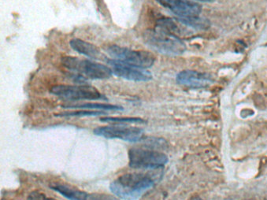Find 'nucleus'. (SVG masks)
Instances as JSON below:
<instances>
[{"label":"nucleus","instance_id":"4be33fe9","mask_svg":"<svg viewBox=\"0 0 267 200\" xmlns=\"http://www.w3.org/2000/svg\"></svg>","mask_w":267,"mask_h":200},{"label":"nucleus","instance_id":"6ab92c4d","mask_svg":"<svg viewBox=\"0 0 267 200\" xmlns=\"http://www.w3.org/2000/svg\"><path fill=\"white\" fill-rule=\"evenodd\" d=\"M86 200H119L115 196L103 193H93L88 194Z\"/></svg>","mask_w":267,"mask_h":200},{"label":"nucleus","instance_id":"9b49d317","mask_svg":"<svg viewBox=\"0 0 267 200\" xmlns=\"http://www.w3.org/2000/svg\"><path fill=\"white\" fill-rule=\"evenodd\" d=\"M70 44L71 48L79 54L94 58V59H103V60L106 59L96 45L86 42L84 40L78 38L73 39L70 40Z\"/></svg>","mask_w":267,"mask_h":200},{"label":"nucleus","instance_id":"9d476101","mask_svg":"<svg viewBox=\"0 0 267 200\" xmlns=\"http://www.w3.org/2000/svg\"><path fill=\"white\" fill-rule=\"evenodd\" d=\"M176 80L179 84L193 88H208L214 82L213 78L209 74L193 70L182 71L178 74Z\"/></svg>","mask_w":267,"mask_h":200},{"label":"nucleus","instance_id":"6e6552de","mask_svg":"<svg viewBox=\"0 0 267 200\" xmlns=\"http://www.w3.org/2000/svg\"><path fill=\"white\" fill-rule=\"evenodd\" d=\"M107 62H109V64L111 65L113 74L119 77L136 82L140 81L146 82L152 80V73L145 69L128 66L115 60H109Z\"/></svg>","mask_w":267,"mask_h":200},{"label":"nucleus","instance_id":"7ed1b4c3","mask_svg":"<svg viewBox=\"0 0 267 200\" xmlns=\"http://www.w3.org/2000/svg\"><path fill=\"white\" fill-rule=\"evenodd\" d=\"M62 63L64 67L76 73L81 77L104 80L110 78L113 74V70L110 67L87 59L66 56L62 58Z\"/></svg>","mask_w":267,"mask_h":200},{"label":"nucleus","instance_id":"aec40b11","mask_svg":"<svg viewBox=\"0 0 267 200\" xmlns=\"http://www.w3.org/2000/svg\"><path fill=\"white\" fill-rule=\"evenodd\" d=\"M197 1H200V2H213L214 0H197Z\"/></svg>","mask_w":267,"mask_h":200},{"label":"nucleus","instance_id":"ddd939ff","mask_svg":"<svg viewBox=\"0 0 267 200\" xmlns=\"http://www.w3.org/2000/svg\"><path fill=\"white\" fill-rule=\"evenodd\" d=\"M63 107L72 109H87V110H100L103 111H122L123 107L116 105L106 104L100 102H83V103H74V104L64 105Z\"/></svg>","mask_w":267,"mask_h":200},{"label":"nucleus","instance_id":"dca6fc26","mask_svg":"<svg viewBox=\"0 0 267 200\" xmlns=\"http://www.w3.org/2000/svg\"><path fill=\"white\" fill-rule=\"evenodd\" d=\"M100 121L106 123L117 125L128 124H144L146 123L144 119L140 118H100Z\"/></svg>","mask_w":267,"mask_h":200},{"label":"nucleus","instance_id":"f8f14e48","mask_svg":"<svg viewBox=\"0 0 267 200\" xmlns=\"http://www.w3.org/2000/svg\"><path fill=\"white\" fill-rule=\"evenodd\" d=\"M50 188L69 200H86L88 196L85 192L73 188L68 184L53 183L51 184Z\"/></svg>","mask_w":267,"mask_h":200},{"label":"nucleus","instance_id":"0eeeda50","mask_svg":"<svg viewBox=\"0 0 267 200\" xmlns=\"http://www.w3.org/2000/svg\"><path fill=\"white\" fill-rule=\"evenodd\" d=\"M96 136L107 139H119L128 142H138L144 135V129L139 127L127 125H110L101 126L94 129Z\"/></svg>","mask_w":267,"mask_h":200},{"label":"nucleus","instance_id":"39448f33","mask_svg":"<svg viewBox=\"0 0 267 200\" xmlns=\"http://www.w3.org/2000/svg\"><path fill=\"white\" fill-rule=\"evenodd\" d=\"M168 162V157L158 150L134 148L129 150V165L136 170L161 168Z\"/></svg>","mask_w":267,"mask_h":200},{"label":"nucleus","instance_id":"a211bd4d","mask_svg":"<svg viewBox=\"0 0 267 200\" xmlns=\"http://www.w3.org/2000/svg\"><path fill=\"white\" fill-rule=\"evenodd\" d=\"M27 200H58L53 197L47 196L44 192H40V191H33L30 192L28 196Z\"/></svg>","mask_w":267,"mask_h":200},{"label":"nucleus","instance_id":"20e7f679","mask_svg":"<svg viewBox=\"0 0 267 200\" xmlns=\"http://www.w3.org/2000/svg\"><path fill=\"white\" fill-rule=\"evenodd\" d=\"M106 50L113 60L137 68H150L156 61L154 54L147 50H132L117 45L107 47Z\"/></svg>","mask_w":267,"mask_h":200},{"label":"nucleus","instance_id":"f257e3e1","mask_svg":"<svg viewBox=\"0 0 267 200\" xmlns=\"http://www.w3.org/2000/svg\"><path fill=\"white\" fill-rule=\"evenodd\" d=\"M155 184L152 176L143 173L123 174L110 184L111 192L118 198L136 200L148 192Z\"/></svg>","mask_w":267,"mask_h":200},{"label":"nucleus","instance_id":"423d86ee","mask_svg":"<svg viewBox=\"0 0 267 200\" xmlns=\"http://www.w3.org/2000/svg\"><path fill=\"white\" fill-rule=\"evenodd\" d=\"M51 93L64 100L70 101L96 100L104 99V96L95 87L90 85H66L59 84L52 87Z\"/></svg>","mask_w":267,"mask_h":200},{"label":"nucleus","instance_id":"4468645a","mask_svg":"<svg viewBox=\"0 0 267 200\" xmlns=\"http://www.w3.org/2000/svg\"><path fill=\"white\" fill-rule=\"evenodd\" d=\"M178 20L182 24L197 29H208L211 26V22L209 20L204 18H199L198 16L179 18Z\"/></svg>","mask_w":267,"mask_h":200},{"label":"nucleus","instance_id":"412c9836","mask_svg":"<svg viewBox=\"0 0 267 200\" xmlns=\"http://www.w3.org/2000/svg\"><path fill=\"white\" fill-rule=\"evenodd\" d=\"M189 200H203L202 199L199 198V197H193V198L190 199Z\"/></svg>","mask_w":267,"mask_h":200},{"label":"nucleus","instance_id":"f3484780","mask_svg":"<svg viewBox=\"0 0 267 200\" xmlns=\"http://www.w3.org/2000/svg\"><path fill=\"white\" fill-rule=\"evenodd\" d=\"M107 113H105V111L102 110H96V111H92V110H80V111H74V112H64L62 114H57L58 117H83V116H97V115H103V114H107Z\"/></svg>","mask_w":267,"mask_h":200},{"label":"nucleus","instance_id":"1a4fd4ad","mask_svg":"<svg viewBox=\"0 0 267 200\" xmlns=\"http://www.w3.org/2000/svg\"><path fill=\"white\" fill-rule=\"evenodd\" d=\"M157 2L179 18L199 16L202 11L199 3L189 0H157Z\"/></svg>","mask_w":267,"mask_h":200},{"label":"nucleus","instance_id":"f03ea898","mask_svg":"<svg viewBox=\"0 0 267 200\" xmlns=\"http://www.w3.org/2000/svg\"><path fill=\"white\" fill-rule=\"evenodd\" d=\"M144 40L145 44L153 50L170 56L181 55L186 50V45L178 36L161 30L160 28L145 31Z\"/></svg>","mask_w":267,"mask_h":200},{"label":"nucleus","instance_id":"2eb2a0df","mask_svg":"<svg viewBox=\"0 0 267 200\" xmlns=\"http://www.w3.org/2000/svg\"><path fill=\"white\" fill-rule=\"evenodd\" d=\"M156 28L171 33V34L175 35V36L179 34L181 32L178 25L176 24L174 21L172 20L170 18H163L159 19L157 21Z\"/></svg>","mask_w":267,"mask_h":200}]
</instances>
